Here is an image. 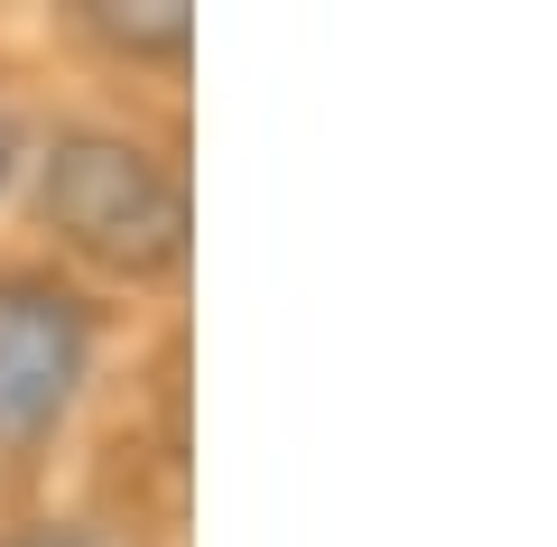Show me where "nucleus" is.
Segmentation results:
<instances>
[{
    "instance_id": "2",
    "label": "nucleus",
    "mask_w": 557,
    "mask_h": 547,
    "mask_svg": "<svg viewBox=\"0 0 557 547\" xmlns=\"http://www.w3.org/2000/svg\"><path fill=\"white\" fill-rule=\"evenodd\" d=\"M102 362V315L57 270H0V464H28L75 427Z\"/></svg>"
},
{
    "instance_id": "5",
    "label": "nucleus",
    "mask_w": 557,
    "mask_h": 547,
    "mask_svg": "<svg viewBox=\"0 0 557 547\" xmlns=\"http://www.w3.org/2000/svg\"><path fill=\"white\" fill-rule=\"evenodd\" d=\"M20 167H28V130H20V112L0 102V196L20 186Z\"/></svg>"
},
{
    "instance_id": "4",
    "label": "nucleus",
    "mask_w": 557,
    "mask_h": 547,
    "mask_svg": "<svg viewBox=\"0 0 557 547\" xmlns=\"http://www.w3.org/2000/svg\"><path fill=\"white\" fill-rule=\"evenodd\" d=\"M0 547H121V538L94 520H20V529H0Z\"/></svg>"
},
{
    "instance_id": "1",
    "label": "nucleus",
    "mask_w": 557,
    "mask_h": 547,
    "mask_svg": "<svg viewBox=\"0 0 557 547\" xmlns=\"http://www.w3.org/2000/svg\"><path fill=\"white\" fill-rule=\"evenodd\" d=\"M38 223L102 278H168L186 260V167L131 121H65L28 149Z\"/></svg>"
},
{
    "instance_id": "3",
    "label": "nucleus",
    "mask_w": 557,
    "mask_h": 547,
    "mask_svg": "<svg viewBox=\"0 0 557 547\" xmlns=\"http://www.w3.org/2000/svg\"><path fill=\"white\" fill-rule=\"evenodd\" d=\"M84 28H94L102 47H112V57H159V65H177L186 47H196V20H186L177 0H139V10H121V0H94V10H75Z\"/></svg>"
}]
</instances>
